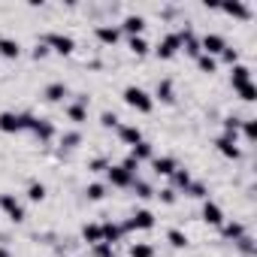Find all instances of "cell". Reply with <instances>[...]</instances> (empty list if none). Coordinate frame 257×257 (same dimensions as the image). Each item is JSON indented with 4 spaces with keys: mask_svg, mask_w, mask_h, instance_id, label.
I'll return each instance as SVG.
<instances>
[{
    "mask_svg": "<svg viewBox=\"0 0 257 257\" xmlns=\"http://www.w3.org/2000/svg\"><path fill=\"white\" fill-rule=\"evenodd\" d=\"M40 43H46L49 52H58V55H73V49H76V40H73L70 34H58V31L46 34Z\"/></svg>",
    "mask_w": 257,
    "mask_h": 257,
    "instance_id": "obj_3",
    "label": "cell"
},
{
    "mask_svg": "<svg viewBox=\"0 0 257 257\" xmlns=\"http://www.w3.org/2000/svg\"><path fill=\"white\" fill-rule=\"evenodd\" d=\"M0 257H13V254H10V251H7L4 245H0Z\"/></svg>",
    "mask_w": 257,
    "mask_h": 257,
    "instance_id": "obj_47",
    "label": "cell"
},
{
    "mask_svg": "<svg viewBox=\"0 0 257 257\" xmlns=\"http://www.w3.org/2000/svg\"><path fill=\"white\" fill-rule=\"evenodd\" d=\"M94 34H97V40H100L103 46H115V43L121 40V31H118V28H112V25H100Z\"/></svg>",
    "mask_w": 257,
    "mask_h": 257,
    "instance_id": "obj_17",
    "label": "cell"
},
{
    "mask_svg": "<svg viewBox=\"0 0 257 257\" xmlns=\"http://www.w3.org/2000/svg\"><path fill=\"white\" fill-rule=\"evenodd\" d=\"M203 221L212 224V227H221V224H224V212H221V206L212 203V200H206V203H203Z\"/></svg>",
    "mask_w": 257,
    "mask_h": 257,
    "instance_id": "obj_13",
    "label": "cell"
},
{
    "mask_svg": "<svg viewBox=\"0 0 257 257\" xmlns=\"http://www.w3.org/2000/svg\"><path fill=\"white\" fill-rule=\"evenodd\" d=\"M124 103L131 106V109H137V112H143V115H149V112L155 109V97L146 94V91L137 88V85H127V88H124Z\"/></svg>",
    "mask_w": 257,
    "mask_h": 257,
    "instance_id": "obj_2",
    "label": "cell"
},
{
    "mask_svg": "<svg viewBox=\"0 0 257 257\" xmlns=\"http://www.w3.org/2000/svg\"><path fill=\"white\" fill-rule=\"evenodd\" d=\"M197 67H200V73H209V76H212V73L218 70V61H215L212 55H200V58H197Z\"/></svg>",
    "mask_w": 257,
    "mask_h": 257,
    "instance_id": "obj_31",
    "label": "cell"
},
{
    "mask_svg": "<svg viewBox=\"0 0 257 257\" xmlns=\"http://www.w3.org/2000/svg\"><path fill=\"white\" fill-rule=\"evenodd\" d=\"M118 137H121V143L124 146H137V143H143V131L137 124H118Z\"/></svg>",
    "mask_w": 257,
    "mask_h": 257,
    "instance_id": "obj_10",
    "label": "cell"
},
{
    "mask_svg": "<svg viewBox=\"0 0 257 257\" xmlns=\"http://www.w3.org/2000/svg\"><path fill=\"white\" fill-rule=\"evenodd\" d=\"M185 194H188V197H194V200H206V197H209V194H206V185H203V182H191Z\"/></svg>",
    "mask_w": 257,
    "mask_h": 257,
    "instance_id": "obj_36",
    "label": "cell"
},
{
    "mask_svg": "<svg viewBox=\"0 0 257 257\" xmlns=\"http://www.w3.org/2000/svg\"><path fill=\"white\" fill-rule=\"evenodd\" d=\"M233 91H236V94H239V97H242L245 103H254V100H257V88H254V82H245V85H236Z\"/></svg>",
    "mask_w": 257,
    "mask_h": 257,
    "instance_id": "obj_27",
    "label": "cell"
},
{
    "mask_svg": "<svg viewBox=\"0 0 257 257\" xmlns=\"http://www.w3.org/2000/svg\"><path fill=\"white\" fill-rule=\"evenodd\" d=\"M191 182H194V179H191V173H188V170H182V167H179V170L173 173V191H188V185H191Z\"/></svg>",
    "mask_w": 257,
    "mask_h": 257,
    "instance_id": "obj_25",
    "label": "cell"
},
{
    "mask_svg": "<svg viewBox=\"0 0 257 257\" xmlns=\"http://www.w3.org/2000/svg\"><path fill=\"white\" fill-rule=\"evenodd\" d=\"M131 257H155V248L149 242H137L131 245Z\"/></svg>",
    "mask_w": 257,
    "mask_h": 257,
    "instance_id": "obj_34",
    "label": "cell"
},
{
    "mask_svg": "<svg viewBox=\"0 0 257 257\" xmlns=\"http://www.w3.org/2000/svg\"><path fill=\"white\" fill-rule=\"evenodd\" d=\"M31 134H34L40 143H49V140L55 137V124L46 121V118H34V121H31Z\"/></svg>",
    "mask_w": 257,
    "mask_h": 257,
    "instance_id": "obj_9",
    "label": "cell"
},
{
    "mask_svg": "<svg viewBox=\"0 0 257 257\" xmlns=\"http://www.w3.org/2000/svg\"><path fill=\"white\" fill-rule=\"evenodd\" d=\"M155 97H158V100H164V103H173V100H176L173 82H170V79H161V82H158V88H155Z\"/></svg>",
    "mask_w": 257,
    "mask_h": 257,
    "instance_id": "obj_22",
    "label": "cell"
},
{
    "mask_svg": "<svg viewBox=\"0 0 257 257\" xmlns=\"http://www.w3.org/2000/svg\"><path fill=\"white\" fill-rule=\"evenodd\" d=\"M28 200L31 203H43L46 200V185L43 182H31L28 185Z\"/></svg>",
    "mask_w": 257,
    "mask_h": 257,
    "instance_id": "obj_28",
    "label": "cell"
},
{
    "mask_svg": "<svg viewBox=\"0 0 257 257\" xmlns=\"http://www.w3.org/2000/svg\"><path fill=\"white\" fill-rule=\"evenodd\" d=\"M82 239H85L88 245H97V242H103L100 224H85V227H82Z\"/></svg>",
    "mask_w": 257,
    "mask_h": 257,
    "instance_id": "obj_26",
    "label": "cell"
},
{
    "mask_svg": "<svg viewBox=\"0 0 257 257\" xmlns=\"http://www.w3.org/2000/svg\"><path fill=\"white\" fill-rule=\"evenodd\" d=\"M152 227H155V215L149 209H137L131 215V221L124 224V230H152Z\"/></svg>",
    "mask_w": 257,
    "mask_h": 257,
    "instance_id": "obj_7",
    "label": "cell"
},
{
    "mask_svg": "<svg viewBox=\"0 0 257 257\" xmlns=\"http://www.w3.org/2000/svg\"><path fill=\"white\" fill-rule=\"evenodd\" d=\"M179 49H182V40H179V34H167L161 43H158V58H164V61H170V58H176L179 55Z\"/></svg>",
    "mask_w": 257,
    "mask_h": 257,
    "instance_id": "obj_6",
    "label": "cell"
},
{
    "mask_svg": "<svg viewBox=\"0 0 257 257\" xmlns=\"http://www.w3.org/2000/svg\"><path fill=\"white\" fill-rule=\"evenodd\" d=\"M31 121H34V115H28V112H0V134L31 131Z\"/></svg>",
    "mask_w": 257,
    "mask_h": 257,
    "instance_id": "obj_1",
    "label": "cell"
},
{
    "mask_svg": "<svg viewBox=\"0 0 257 257\" xmlns=\"http://www.w3.org/2000/svg\"><path fill=\"white\" fill-rule=\"evenodd\" d=\"M0 209H4L7 218L16 221V224L25 221V206H22V200H19L16 194H0Z\"/></svg>",
    "mask_w": 257,
    "mask_h": 257,
    "instance_id": "obj_4",
    "label": "cell"
},
{
    "mask_svg": "<svg viewBox=\"0 0 257 257\" xmlns=\"http://www.w3.org/2000/svg\"><path fill=\"white\" fill-rule=\"evenodd\" d=\"M152 170H155L158 176H173V173L179 170V164H176V158H155V161H152Z\"/></svg>",
    "mask_w": 257,
    "mask_h": 257,
    "instance_id": "obj_19",
    "label": "cell"
},
{
    "mask_svg": "<svg viewBox=\"0 0 257 257\" xmlns=\"http://www.w3.org/2000/svg\"><path fill=\"white\" fill-rule=\"evenodd\" d=\"M221 233H224V239H242L245 236V227L239 224V221H227V224H221Z\"/></svg>",
    "mask_w": 257,
    "mask_h": 257,
    "instance_id": "obj_23",
    "label": "cell"
},
{
    "mask_svg": "<svg viewBox=\"0 0 257 257\" xmlns=\"http://www.w3.org/2000/svg\"><path fill=\"white\" fill-rule=\"evenodd\" d=\"M67 118H70L73 124H82V121L88 118V97H79L76 103H70V106H67Z\"/></svg>",
    "mask_w": 257,
    "mask_h": 257,
    "instance_id": "obj_11",
    "label": "cell"
},
{
    "mask_svg": "<svg viewBox=\"0 0 257 257\" xmlns=\"http://www.w3.org/2000/svg\"><path fill=\"white\" fill-rule=\"evenodd\" d=\"M127 46H131V52H134L137 58L149 55V40H146V37H131V43H127Z\"/></svg>",
    "mask_w": 257,
    "mask_h": 257,
    "instance_id": "obj_29",
    "label": "cell"
},
{
    "mask_svg": "<svg viewBox=\"0 0 257 257\" xmlns=\"http://www.w3.org/2000/svg\"><path fill=\"white\" fill-rule=\"evenodd\" d=\"M31 55H34V61H43V58H49V46L46 43H37V49Z\"/></svg>",
    "mask_w": 257,
    "mask_h": 257,
    "instance_id": "obj_44",
    "label": "cell"
},
{
    "mask_svg": "<svg viewBox=\"0 0 257 257\" xmlns=\"http://www.w3.org/2000/svg\"><path fill=\"white\" fill-rule=\"evenodd\" d=\"M121 167H124V170H127V173H134V176H137V170H140V164H137V161H134V158H131V155H127V158H124V161H121Z\"/></svg>",
    "mask_w": 257,
    "mask_h": 257,
    "instance_id": "obj_46",
    "label": "cell"
},
{
    "mask_svg": "<svg viewBox=\"0 0 257 257\" xmlns=\"http://www.w3.org/2000/svg\"><path fill=\"white\" fill-rule=\"evenodd\" d=\"M239 127H242V118H236V115H227V118H224V137H233V140H236Z\"/></svg>",
    "mask_w": 257,
    "mask_h": 257,
    "instance_id": "obj_30",
    "label": "cell"
},
{
    "mask_svg": "<svg viewBox=\"0 0 257 257\" xmlns=\"http://www.w3.org/2000/svg\"><path fill=\"white\" fill-rule=\"evenodd\" d=\"M22 55V46H19V40H13V37H0V58H10V61H16Z\"/></svg>",
    "mask_w": 257,
    "mask_h": 257,
    "instance_id": "obj_16",
    "label": "cell"
},
{
    "mask_svg": "<svg viewBox=\"0 0 257 257\" xmlns=\"http://www.w3.org/2000/svg\"><path fill=\"white\" fill-rule=\"evenodd\" d=\"M236 245H239V251H242V254H248V257L254 254V239H251V236H242V239H236Z\"/></svg>",
    "mask_w": 257,
    "mask_h": 257,
    "instance_id": "obj_39",
    "label": "cell"
},
{
    "mask_svg": "<svg viewBox=\"0 0 257 257\" xmlns=\"http://www.w3.org/2000/svg\"><path fill=\"white\" fill-rule=\"evenodd\" d=\"M215 146H218V152H221L224 158H230V161H239V158H242V152H239V146H236L233 137H218Z\"/></svg>",
    "mask_w": 257,
    "mask_h": 257,
    "instance_id": "obj_12",
    "label": "cell"
},
{
    "mask_svg": "<svg viewBox=\"0 0 257 257\" xmlns=\"http://www.w3.org/2000/svg\"><path fill=\"white\" fill-rule=\"evenodd\" d=\"M167 239H170V245H173V248H188V236H185L182 230H170V233H167Z\"/></svg>",
    "mask_w": 257,
    "mask_h": 257,
    "instance_id": "obj_37",
    "label": "cell"
},
{
    "mask_svg": "<svg viewBox=\"0 0 257 257\" xmlns=\"http://www.w3.org/2000/svg\"><path fill=\"white\" fill-rule=\"evenodd\" d=\"M100 124H103V127H118V115H115V112H103V115H100Z\"/></svg>",
    "mask_w": 257,
    "mask_h": 257,
    "instance_id": "obj_42",
    "label": "cell"
},
{
    "mask_svg": "<svg viewBox=\"0 0 257 257\" xmlns=\"http://www.w3.org/2000/svg\"><path fill=\"white\" fill-rule=\"evenodd\" d=\"M85 197H88V200H94V203H97V200H103V197H106V185H103V182L88 185V188H85Z\"/></svg>",
    "mask_w": 257,
    "mask_h": 257,
    "instance_id": "obj_32",
    "label": "cell"
},
{
    "mask_svg": "<svg viewBox=\"0 0 257 257\" xmlns=\"http://www.w3.org/2000/svg\"><path fill=\"white\" fill-rule=\"evenodd\" d=\"M43 97H46L49 103H58V100H64V97H67V85H64V82H52V85H46Z\"/></svg>",
    "mask_w": 257,
    "mask_h": 257,
    "instance_id": "obj_21",
    "label": "cell"
},
{
    "mask_svg": "<svg viewBox=\"0 0 257 257\" xmlns=\"http://www.w3.org/2000/svg\"><path fill=\"white\" fill-rule=\"evenodd\" d=\"M230 82H233V88H236V85L251 82V70H248L245 64H236V67H233V73H230Z\"/></svg>",
    "mask_w": 257,
    "mask_h": 257,
    "instance_id": "obj_24",
    "label": "cell"
},
{
    "mask_svg": "<svg viewBox=\"0 0 257 257\" xmlns=\"http://www.w3.org/2000/svg\"><path fill=\"white\" fill-rule=\"evenodd\" d=\"M79 143H82L79 134H64V137H61V146H64V149H76Z\"/></svg>",
    "mask_w": 257,
    "mask_h": 257,
    "instance_id": "obj_40",
    "label": "cell"
},
{
    "mask_svg": "<svg viewBox=\"0 0 257 257\" xmlns=\"http://www.w3.org/2000/svg\"><path fill=\"white\" fill-rule=\"evenodd\" d=\"M242 134H245L248 143L257 140V118H245V121H242Z\"/></svg>",
    "mask_w": 257,
    "mask_h": 257,
    "instance_id": "obj_35",
    "label": "cell"
},
{
    "mask_svg": "<svg viewBox=\"0 0 257 257\" xmlns=\"http://www.w3.org/2000/svg\"><path fill=\"white\" fill-rule=\"evenodd\" d=\"M100 233H103V242L115 245V242H121V236H124V227H121V224H112V221H106V224H100Z\"/></svg>",
    "mask_w": 257,
    "mask_h": 257,
    "instance_id": "obj_18",
    "label": "cell"
},
{
    "mask_svg": "<svg viewBox=\"0 0 257 257\" xmlns=\"http://www.w3.org/2000/svg\"><path fill=\"white\" fill-rule=\"evenodd\" d=\"M221 61H224V64H230V67H236V64H239V52L227 46V49L221 52Z\"/></svg>",
    "mask_w": 257,
    "mask_h": 257,
    "instance_id": "obj_38",
    "label": "cell"
},
{
    "mask_svg": "<svg viewBox=\"0 0 257 257\" xmlns=\"http://www.w3.org/2000/svg\"><path fill=\"white\" fill-rule=\"evenodd\" d=\"M106 179H109L112 188H131V185L137 182V176H134V173H127L121 164H118V167H109V170H106Z\"/></svg>",
    "mask_w": 257,
    "mask_h": 257,
    "instance_id": "obj_5",
    "label": "cell"
},
{
    "mask_svg": "<svg viewBox=\"0 0 257 257\" xmlns=\"http://www.w3.org/2000/svg\"><path fill=\"white\" fill-rule=\"evenodd\" d=\"M131 158H134L137 164H143V161H152V158H155V149H152V143H146V140H143V143H137V146L131 149Z\"/></svg>",
    "mask_w": 257,
    "mask_h": 257,
    "instance_id": "obj_20",
    "label": "cell"
},
{
    "mask_svg": "<svg viewBox=\"0 0 257 257\" xmlns=\"http://www.w3.org/2000/svg\"><path fill=\"white\" fill-rule=\"evenodd\" d=\"M131 188L137 191V197H140V200H152V197H155V191H152V185H149V182H140V179H137Z\"/></svg>",
    "mask_w": 257,
    "mask_h": 257,
    "instance_id": "obj_33",
    "label": "cell"
},
{
    "mask_svg": "<svg viewBox=\"0 0 257 257\" xmlns=\"http://www.w3.org/2000/svg\"><path fill=\"white\" fill-rule=\"evenodd\" d=\"M200 49H203V55H221L224 49H227V40L221 37V34H206L203 40H200Z\"/></svg>",
    "mask_w": 257,
    "mask_h": 257,
    "instance_id": "obj_8",
    "label": "cell"
},
{
    "mask_svg": "<svg viewBox=\"0 0 257 257\" xmlns=\"http://www.w3.org/2000/svg\"><path fill=\"white\" fill-rule=\"evenodd\" d=\"M88 170H91V173H106V170H109V164H106V158H97V161H91V164H88Z\"/></svg>",
    "mask_w": 257,
    "mask_h": 257,
    "instance_id": "obj_43",
    "label": "cell"
},
{
    "mask_svg": "<svg viewBox=\"0 0 257 257\" xmlns=\"http://www.w3.org/2000/svg\"><path fill=\"white\" fill-rule=\"evenodd\" d=\"M221 13H224V16H233V19H242V22L251 19V10L242 4V0H233V4H221Z\"/></svg>",
    "mask_w": 257,
    "mask_h": 257,
    "instance_id": "obj_15",
    "label": "cell"
},
{
    "mask_svg": "<svg viewBox=\"0 0 257 257\" xmlns=\"http://www.w3.org/2000/svg\"><path fill=\"white\" fill-rule=\"evenodd\" d=\"M158 197H161V203H167V206H173V203H176V191H173V188H164Z\"/></svg>",
    "mask_w": 257,
    "mask_h": 257,
    "instance_id": "obj_45",
    "label": "cell"
},
{
    "mask_svg": "<svg viewBox=\"0 0 257 257\" xmlns=\"http://www.w3.org/2000/svg\"><path fill=\"white\" fill-rule=\"evenodd\" d=\"M112 248L115 245H109V242H97L94 245V257H112Z\"/></svg>",
    "mask_w": 257,
    "mask_h": 257,
    "instance_id": "obj_41",
    "label": "cell"
},
{
    "mask_svg": "<svg viewBox=\"0 0 257 257\" xmlns=\"http://www.w3.org/2000/svg\"><path fill=\"white\" fill-rule=\"evenodd\" d=\"M118 31L131 34V37H143V31H146V19H143V16H127V19L121 22Z\"/></svg>",
    "mask_w": 257,
    "mask_h": 257,
    "instance_id": "obj_14",
    "label": "cell"
}]
</instances>
